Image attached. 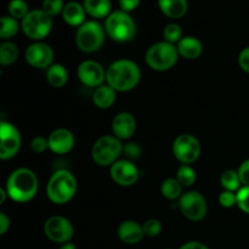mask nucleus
<instances>
[{
    "instance_id": "28",
    "label": "nucleus",
    "mask_w": 249,
    "mask_h": 249,
    "mask_svg": "<svg viewBox=\"0 0 249 249\" xmlns=\"http://www.w3.org/2000/svg\"><path fill=\"white\" fill-rule=\"evenodd\" d=\"M19 29V23L11 16H2L0 18V38L6 40L16 36Z\"/></svg>"
},
{
    "instance_id": "3",
    "label": "nucleus",
    "mask_w": 249,
    "mask_h": 249,
    "mask_svg": "<svg viewBox=\"0 0 249 249\" xmlns=\"http://www.w3.org/2000/svg\"><path fill=\"white\" fill-rule=\"evenodd\" d=\"M78 190L77 179L66 169L56 170L46 185V196L53 204L62 206L75 196Z\"/></svg>"
},
{
    "instance_id": "40",
    "label": "nucleus",
    "mask_w": 249,
    "mask_h": 249,
    "mask_svg": "<svg viewBox=\"0 0 249 249\" xmlns=\"http://www.w3.org/2000/svg\"><path fill=\"white\" fill-rule=\"evenodd\" d=\"M118 1H119V7H121L122 11H125L128 12V14H130L131 11L138 9L141 0H118Z\"/></svg>"
},
{
    "instance_id": "34",
    "label": "nucleus",
    "mask_w": 249,
    "mask_h": 249,
    "mask_svg": "<svg viewBox=\"0 0 249 249\" xmlns=\"http://www.w3.org/2000/svg\"><path fill=\"white\" fill-rule=\"evenodd\" d=\"M237 192H231L224 190L220 195H219V204L224 208H232V207L237 206Z\"/></svg>"
},
{
    "instance_id": "38",
    "label": "nucleus",
    "mask_w": 249,
    "mask_h": 249,
    "mask_svg": "<svg viewBox=\"0 0 249 249\" xmlns=\"http://www.w3.org/2000/svg\"><path fill=\"white\" fill-rule=\"evenodd\" d=\"M237 173L243 186H249V160H246L245 162L241 163Z\"/></svg>"
},
{
    "instance_id": "21",
    "label": "nucleus",
    "mask_w": 249,
    "mask_h": 249,
    "mask_svg": "<svg viewBox=\"0 0 249 249\" xmlns=\"http://www.w3.org/2000/svg\"><path fill=\"white\" fill-rule=\"evenodd\" d=\"M117 100V91L108 84L96 88L92 94V102L97 108H111Z\"/></svg>"
},
{
    "instance_id": "35",
    "label": "nucleus",
    "mask_w": 249,
    "mask_h": 249,
    "mask_svg": "<svg viewBox=\"0 0 249 249\" xmlns=\"http://www.w3.org/2000/svg\"><path fill=\"white\" fill-rule=\"evenodd\" d=\"M237 207L249 215V186L241 187L237 191Z\"/></svg>"
},
{
    "instance_id": "39",
    "label": "nucleus",
    "mask_w": 249,
    "mask_h": 249,
    "mask_svg": "<svg viewBox=\"0 0 249 249\" xmlns=\"http://www.w3.org/2000/svg\"><path fill=\"white\" fill-rule=\"evenodd\" d=\"M238 65L241 70L245 71L246 73H249V46L243 49L238 55Z\"/></svg>"
},
{
    "instance_id": "15",
    "label": "nucleus",
    "mask_w": 249,
    "mask_h": 249,
    "mask_svg": "<svg viewBox=\"0 0 249 249\" xmlns=\"http://www.w3.org/2000/svg\"><path fill=\"white\" fill-rule=\"evenodd\" d=\"M78 78L84 85L90 88H99L106 80V71L96 61H83L77 70Z\"/></svg>"
},
{
    "instance_id": "18",
    "label": "nucleus",
    "mask_w": 249,
    "mask_h": 249,
    "mask_svg": "<svg viewBox=\"0 0 249 249\" xmlns=\"http://www.w3.org/2000/svg\"><path fill=\"white\" fill-rule=\"evenodd\" d=\"M117 235L119 240L125 245H136L145 237L142 225L134 220H125L119 224Z\"/></svg>"
},
{
    "instance_id": "6",
    "label": "nucleus",
    "mask_w": 249,
    "mask_h": 249,
    "mask_svg": "<svg viewBox=\"0 0 249 249\" xmlns=\"http://www.w3.org/2000/svg\"><path fill=\"white\" fill-rule=\"evenodd\" d=\"M124 145L114 135H104L95 141L91 157L100 167H112L123 153Z\"/></svg>"
},
{
    "instance_id": "36",
    "label": "nucleus",
    "mask_w": 249,
    "mask_h": 249,
    "mask_svg": "<svg viewBox=\"0 0 249 249\" xmlns=\"http://www.w3.org/2000/svg\"><path fill=\"white\" fill-rule=\"evenodd\" d=\"M31 148H32V151L36 153L45 152V151L49 148L48 139L43 138V136H36V138L32 139Z\"/></svg>"
},
{
    "instance_id": "7",
    "label": "nucleus",
    "mask_w": 249,
    "mask_h": 249,
    "mask_svg": "<svg viewBox=\"0 0 249 249\" xmlns=\"http://www.w3.org/2000/svg\"><path fill=\"white\" fill-rule=\"evenodd\" d=\"M21 29L27 38L40 41L50 34L53 29V18L43 9L31 10L21 21Z\"/></svg>"
},
{
    "instance_id": "27",
    "label": "nucleus",
    "mask_w": 249,
    "mask_h": 249,
    "mask_svg": "<svg viewBox=\"0 0 249 249\" xmlns=\"http://www.w3.org/2000/svg\"><path fill=\"white\" fill-rule=\"evenodd\" d=\"M220 184L224 187V190L231 192H237L241 189V182L240 177H238V173L236 170L228 169L225 172L221 173L220 177Z\"/></svg>"
},
{
    "instance_id": "31",
    "label": "nucleus",
    "mask_w": 249,
    "mask_h": 249,
    "mask_svg": "<svg viewBox=\"0 0 249 249\" xmlns=\"http://www.w3.org/2000/svg\"><path fill=\"white\" fill-rule=\"evenodd\" d=\"M164 41L170 44H178L182 39V28L178 23H168L163 29Z\"/></svg>"
},
{
    "instance_id": "23",
    "label": "nucleus",
    "mask_w": 249,
    "mask_h": 249,
    "mask_svg": "<svg viewBox=\"0 0 249 249\" xmlns=\"http://www.w3.org/2000/svg\"><path fill=\"white\" fill-rule=\"evenodd\" d=\"M84 9L94 18H107L111 15V0H84Z\"/></svg>"
},
{
    "instance_id": "12",
    "label": "nucleus",
    "mask_w": 249,
    "mask_h": 249,
    "mask_svg": "<svg viewBox=\"0 0 249 249\" xmlns=\"http://www.w3.org/2000/svg\"><path fill=\"white\" fill-rule=\"evenodd\" d=\"M0 160H11L21 148V134L11 123L1 121L0 123Z\"/></svg>"
},
{
    "instance_id": "41",
    "label": "nucleus",
    "mask_w": 249,
    "mask_h": 249,
    "mask_svg": "<svg viewBox=\"0 0 249 249\" xmlns=\"http://www.w3.org/2000/svg\"><path fill=\"white\" fill-rule=\"evenodd\" d=\"M11 225V221L10 218L5 213H0V235H5L7 232V230L10 229Z\"/></svg>"
},
{
    "instance_id": "24",
    "label": "nucleus",
    "mask_w": 249,
    "mask_h": 249,
    "mask_svg": "<svg viewBox=\"0 0 249 249\" xmlns=\"http://www.w3.org/2000/svg\"><path fill=\"white\" fill-rule=\"evenodd\" d=\"M46 80L56 89L63 88L68 82V71L61 63H53L46 70Z\"/></svg>"
},
{
    "instance_id": "32",
    "label": "nucleus",
    "mask_w": 249,
    "mask_h": 249,
    "mask_svg": "<svg viewBox=\"0 0 249 249\" xmlns=\"http://www.w3.org/2000/svg\"><path fill=\"white\" fill-rule=\"evenodd\" d=\"M142 229H143V233L147 237H157L163 230V225L158 219H148L146 220L145 223L142 224Z\"/></svg>"
},
{
    "instance_id": "10",
    "label": "nucleus",
    "mask_w": 249,
    "mask_h": 249,
    "mask_svg": "<svg viewBox=\"0 0 249 249\" xmlns=\"http://www.w3.org/2000/svg\"><path fill=\"white\" fill-rule=\"evenodd\" d=\"M173 155L181 164H192L201 156V143L191 134H181L173 142Z\"/></svg>"
},
{
    "instance_id": "29",
    "label": "nucleus",
    "mask_w": 249,
    "mask_h": 249,
    "mask_svg": "<svg viewBox=\"0 0 249 249\" xmlns=\"http://www.w3.org/2000/svg\"><path fill=\"white\" fill-rule=\"evenodd\" d=\"M177 180L182 185V187H190L196 182V170L189 164H181L178 168Z\"/></svg>"
},
{
    "instance_id": "8",
    "label": "nucleus",
    "mask_w": 249,
    "mask_h": 249,
    "mask_svg": "<svg viewBox=\"0 0 249 249\" xmlns=\"http://www.w3.org/2000/svg\"><path fill=\"white\" fill-rule=\"evenodd\" d=\"M106 31L96 21H87L78 27L75 33V44L80 51L87 53L99 50L105 41Z\"/></svg>"
},
{
    "instance_id": "37",
    "label": "nucleus",
    "mask_w": 249,
    "mask_h": 249,
    "mask_svg": "<svg viewBox=\"0 0 249 249\" xmlns=\"http://www.w3.org/2000/svg\"><path fill=\"white\" fill-rule=\"evenodd\" d=\"M123 153L126 156L129 160H136V158L140 157L141 155V147L135 142H129L126 145H124Z\"/></svg>"
},
{
    "instance_id": "26",
    "label": "nucleus",
    "mask_w": 249,
    "mask_h": 249,
    "mask_svg": "<svg viewBox=\"0 0 249 249\" xmlns=\"http://www.w3.org/2000/svg\"><path fill=\"white\" fill-rule=\"evenodd\" d=\"M19 55V49L12 41H4L0 45V65L10 66L16 62Z\"/></svg>"
},
{
    "instance_id": "17",
    "label": "nucleus",
    "mask_w": 249,
    "mask_h": 249,
    "mask_svg": "<svg viewBox=\"0 0 249 249\" xmlns=\"http://www.w3.org/2000/svg\"><path fill=\"white\" fill-rule=\"evenodd\" d=\"M112 131L119 140H129L136 131V119L129 112H121L112 121Z\"/></svg>"
},
{
    "instance_id": "5",
    "label": "nucleus",
    "mask_w": 249,
    "mask_h": 249,
    "mask_svg": "<svg viewBox=\"0 0 249 249\" xmlns=\"http://www.w3.org/2000/svg\"><path fill=\"white\" fill-rule=\"evenodd\" d=\"M179 53L174 44L168 41H158L146 51L145 61L148 67L157 72L169 71L177 65Z\"/></svg>"
},
{
    "instance_id": "16",
    "label": "nucleus",
    "mask_w": 249,
    "mask_h": 249,
    "mask_svg": "<svg viewBox=\"0 0 249 249\" xmlns=\"http://www.w3.org/2000/svg\"><path fill=\"white\" fill-rule=\"evenodd\" d=\"M49 150L56 155H66L74 147V135L66 128H58L53 130L48 138Z\"/></svg>"
},
{
    "instance_id": "44",
    "label": "nucleus",
    "mask_w": 249,
    "mask_h": 249,
    "mask_svg": "<svg viewBox=\"0 0 249 249\" xmlns=\"http://www.w3.org/2000/svg\"><path fill=\"white\" fill-rule=\"evenodd\" d=\"M60 249H77V247H75L72 242H67L65 243V245H61Z\"/></svg>"
},
{
    "instance_id": "43",
    "label": "nucleus",
    "mask_w": 249,
    "mask_h": 249,
    "mask_svg": "<svg viewBox=\"0 0 249 249\" xmlns=\"http://www.w3.org/2000/svg\"><path fill=\"white\" fill-rule=\"evenodd\" d=\"M0 195H1V199H0V203L2 204L5 202V199H6V196H9V195H7L6 189H4V187H2V189H0Z\"/></svg>"
},
{
    "instance_id": "30",
    "label": "nucleus",
    "mask_w": 249,
    "mask_h": 249,
    "mask_svg": "<svg viewBox=\"0 0 249 249\" xmlns=\"http://www.w3.org/2000/svg\"><path fill=\"white\" fill-rule=\"evenodd\" d=\"M7 11L10 16L22 21L29 14V7L24 0H11L7 5Z\"/></svg>"
},
{
    "instance_id": "22",
    "label": "nucleus",
    "mask_w": 249,
    "mask_h": 249,
    "mask_svg": "<svg viewBox=\"0 0 249 249\" xmlns=\"http://www.w3.org/2000/svg\"><path fill=\"white\" fill-rule=\"evenodd\" d=\"M160 10L169 18H181L186 15L189 4L187 0H158Z\"/></svg>"
},
{
    "instance_id": "45",
    "label": "nucleus",
    "mask_w": 249,
    "mask_h": 249,
    "mask_svg": "<svg viewBox=\"0 0 249 249\" xmlns=\"http://www.w3.org/2000/svg\"><path fill=\"white\" fill-rule=\"evenodd\" d=\"M164 249H173V248H164Z\"/></svg>"
},
{
    "instance_id": "4",
    "label": "nucleus",
    "mask_w": 249,
    "mask_h": 249,
    "mask_svg": "<svg viewBox=\"0 0 249 249\" xmlns=\"http://www.w3.org/2000/svg\"><path fill=\"white\" fill-rule=\"evenodd\" d=\"M105 31L112 40L117 43H128L136 34V24L130 14L122 10L111 12L105 21Z\"/></svg>"
},
{
    "instance_id": "11",
    "label": "nucleus",
    "mask_w": 249,
    "mask_h": 249,
    "mask_svg": "<svg viewBox=\"0 0 249 249\" xmlns=\"http://www.w3.org/2000/svg\"><path fill=\"white\" fill-rule=\"evenodd\" d=\"M44 233L51 242L65 245L72 240L74 235V228L65 216L53 215L46 219L44 224Z\"/></svg>"
},
{
    "instance_id": "9",
    "label": "nucleus",
    "mask_w": 249,
    "mask_h": 249,
    "mask_svg": "<svg viewBox=\"0 0 249 249\" xmlns=\"http://www.w3.org/2000/svg\"><path fill=\"white\" fill-rule=\"evenodd\" d=\"M179 209L191 221H201L208 213L207 199L198 191H187L179 198Z\"/></svg>"
},
{
    "instance_id": "33",
    "label": "nucleus",
    "mask_w": 249,
    "mask_h": 249,
    "mask_svg": "<svg viewBox=\"0 0 249 249\" xmlns=\"http://www.w3.org/2000/svg\"><path fill=\"white\" fill-rule=\"evenodd\" d=\"M65 5L63 0H43V10L51 17L62 14Z\"/></svg>"
},
{
    "instance_id": "19",
    "label": "nucleus",
    "mask_w": 249,
    "mask_h": 249,
    "mask_svg": "<svg viewBox=\"0 0 249 249\" xmlns=\"http://www.w3.org/2000/svg\"><path fill=\"white\" fill-rule=\"evenodd\" d=\"M179 56L186 60H196L203 53V44L198 38L192 36H182L181 40L177 44Z\"/></svg>"
},
{
    "instance_id": "42",
    "label": "nucleus",
    "mask_w": 249,
    "mask_h": 249,
    "mask_svg": "<svg viewBox=\"0 0 249 249\" xmlns=\"http://www.w3.org/2000/svg\"><path fill=\"white\" fill-rule=\"evenodd\" d=\"M179 249H209V247H207L204 243L198 242V241H190V242L182 245Z\"/></svg>"
},
{
    "instance_id": "2",
    "label": "nucleus",
    "mask_w": 249,
    "mask_h": 249,
    "mask_svg": "<svg viewBox=\"0 0 249 249\" xmlns=\"http://www.w3.org/2000/svg\"><path fill=\"white\" fill-rule=\"evenodd\" d=\"M5 189L12 201L17 203H27L38 194V178L33 170L28 168H18L7 178Z\"/></svg>"
},
{
    "instance_id": "14",
    "label": "nucleus",
    "mask_w": 249,
    "mask_h": 249,
    "mask_svg": "<svg viewBox=\"0 0 249 249\" xmlns=\"http://www.w3.org/2000/svg\"><path fill=\"white\" fill-rule=\"evenodd\" d=\"M109 174L117 185L123 187L133 186L140 178L139 168L129 160H117L109 169Z\"/></svg>"
},
{
    "instance_id": "13",
    "label": "nucleus",
    "mask_w": 249,
    "mask_h": 249,
    "mask_svg": "<svg viewBox=\"0 0 249 249\" xmlns=\"http://www.w3.org/2000/svg\"><path fill=\"white\" fill-rule=\"evenodd\" d=\"M24 58L32 67L48 70L51 65H53V50L50 45L43 41H36L27 46Z\"/></svg>"
},
{
    "instance_id": "1",
    "label": "nucleus",
    "mask_w": 249,
    "mask_h": 249,
    "mask_svg": "<svg viewBox=\"0 0 249 249\" xmlns=\"http://www.w3.org/2000/svg\"><path fill=\"white\" fill-rule=\"evenodd\" d=\"M140 67L134 61L126 58L114 61L106 71L107 84L119 92L135 89L140 83Z\"/></svg>"
},
{
    "instance_id": "20",
    "label": "nucleus",
    "mask_w": 249,
    "mask_h": 249,
    "mask_svg": "<svg viewBox=\"0 0 249 249\" xmlns=\"http://www.w3.org/2000/svg\"><path fill=\"white\" fill-rule=\"evenodd\" d=\"M63 21L72 27H80L85 21L87 11L84 5L78 1H70L65 5L62 11Z\"/></svg>"
},
{
    "instance_id": "25",
    "label": "nucleus",
    "mask_w": 249,
    "mask_h": 249,
    "mask_svg": "<svg viewBox=\"0 0 249 249\" xmlns=\"http://www.w3.org/2000/svg\"><path fill=\"white\" fill-rule=\"evenodd\" d=\"M160 194L164 198L174 201L182 196V185L178 181L177 178H168L160 185Z\"/></svg>"
}]
</instances>
